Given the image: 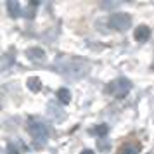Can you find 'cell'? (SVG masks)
Returning a JSON list of instances; mask_svg holds the SVG:
<instances>
[{"label": "cell", "mask_w": 154, "mask_h": 154, "mask_svg": "<svg viewBox=\"0 0 154 154\" xmlns=\"http://www.w3.org/2000/svg\"><path fill=\"white\" fill-rule=\"evenodd\" d=\"M97 146H99V149H100V152H106V151L111 147V144H107V142H102V140H97Z\"/></svg>", "instance_id": "8fae6325"}, {"label": "cell", "mask_w": 154, "mask_h": 154, "mask_svg": "<svg viewBox=\"0 0 154 154\" xmlns=\"http://www.w3.org/2000/svg\"><path fill=\"white\" fill-rule=\"evenodd\" d=\"M107 24L116 31H126L132 26V16L125 14V12H116L107 19Z\"/></svg>", "instance_id": "3957f363"}, {"label": "cell", "mask_w": 154, "mask_h": 154, "mask_svg": "<svg viewBox=\"0 0 154 154\" xmlns=\"http://www.w3.org/2000/svg\"><path fill=\"white\" fill-rule=\"evenodd\" d=\"M56 97L59 99V102H63V104H69L71 102V92L68 88H59L56 92Z\"/></svg>", "instance_id": "ba28073f"}, {"label": "cell", "mask_w": 154, "mask_h": 154, "mask_svg": "<svg viewBox=\"0 0 154 154\" xmlns=\"http://www.w3.org/2000/svg\"><path fill=\"white\" fill-rule=\"evenodd\" d=\"M130 90H132V82L128 78H116V80H112L111 83L106 87V92L116 99L126 97L130 94Z\"/></svg>", "instance_id": "6da1fadb"}, {"label": "cell", "mask_w": 154, "mask_h": 154, "mask_svg": "<svg viewBox=\"0 0 154 154\" xmlns=\"http://www.w3.org/2000/svg\"><path fill=\"white\" fill-rule=\"evenodd\" d=\"M80 154H95V152H94V151H90V149H83Z\"/></svg>", "instance_id": "4fadbf2b"}, {"label": "cell", "mask_w": 154, "mask_h": 154, "mask_svg": "<svg viewBox=\"0 0 154 154\" xmlns=\"http://www.w3.org/2000/svg\"><path fill=\"white\" fill-rule=\"evenodd\" d=\"M7 154H19V151L14 147V144H9L7 146Z\"/></svg>", "instance_id": "7c38bea8"}, {"label": "cell", "mask_w": 154, "mask_h": 154, "mask_svg": "<svg viewBox=\"0 0 154 154\" xmlns=\"http://www.w3.org/2000/svg\"><path fill=\"white\" fill-rule=\"evenodd\" d=\"M140 151V144L139 142H125L118 147V154H139Z\"/></svg>", "instance_id": "8992f818"}, {"label": "cell", "mask_w": 154, "mask_h": 154, "mask_svg": "<svg viewBox=\"0 0 154 154\" xmlns=\"http://www.w3.org/2000/svg\"><path fill=\"white\" fill-rule=\"evenodd\" d=\"M7 5V11H9V16L11 17H19V14H21V5H19V2H7L5 4Z\"/></svg>", "instance_id": "52a82bcc"}, {"label": "cell", "mask_w": 154, "mask_h": 154, "mask_svg": "<svg viewBox=\"0 0 154 154\" xmlns=\"http://www.w3.org/2000/svg\"><path fill=\"white\" fill-rule=\"evenodd\" d=\"M26 130H28V133L36 140L38 146H40V144H45V140L49 137V128H47V125H45L43 121H40V119H35V118L28 119Z\"/></svg>", "instance_id": "7a4b0ae2"}, {"label": "cell", "mask_w": 154, "mask_h": 154, "mask_svg": "<svg viewBox=\"0 0 154 154\" xmlns=\"http://www.w3.org/2000/svg\"><path fill=\"white\" fill-rule=\"evenodd\" d=\"M26 85H28V88H29L31 92H38L40 88H42V82H40V78H36V76L28 78Z\"/></svg>", "instance_id": "30bf717a"}, {"label": "cell", "mask_w": 154, "mask_h": 154, "mask_svg": "<svg viewBox=\"0 0 154 154\" xmlns=\"http://www.w3.org/2000/svg\"><path fill=\"white\" fill-rule=\"evenodd\" d=\"M26 57L33 63H42V61H45V50L40 47H31L26 50Z\"/></svg>", "instance_id": "277c9868"}, {"label": "cell", "mask_w": 154, "mask_h": 154, "mask_svg": "<svg viewBox=\"0 0 154 154\" xmlns=\"http://www.w3.org/2000/svg\"><path fill=\"white\" fill-rule=\"evenodd\" d=\"M133 36H135V40H137V42H147V40H149V36H151V28H149L147 24H139V26L135 28Z\"/></svg>", "instance_id": "5b68a950"}, {"label": "cell", "mask_w": 154, "mask_h": 154, "mask_svg": "<svg viewBox=\"0 0 154 154\" xmlns=\"http://www.w3.org/2000/svg\"><path fill=\"white\" fill-rule=\"evenodd\" d=\"M107 132H109L107 125H97V126H94V128L90 130L92 135H97L99 139H104L106 135H107Z\"/></svg>", "instance_id": "9c48e42d"}]
</instances>
